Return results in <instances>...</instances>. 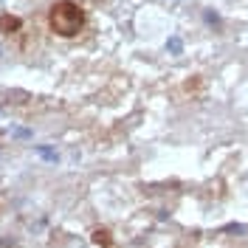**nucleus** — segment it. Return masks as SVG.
Listing matches in <instances>:
<instances>
[{
  "mask_svg": "<svg viewBox=\"0 0 248 248\" xmlns=\"http://www.w3.org/2000/svg\"><path fill=\"white\" fill-rule=\"evenodd\" d=\"M48 26L60 37H77L85 26V12L74 0H57L48 12Z\"/></svg>",
  "mask_w": 248,
  "mask_h": 248,
  "instance_id": "obj_1",
  "label": "nucleus"
},
{
  "mask_svg": "<svg viewBox=\"0 0 248 248\" xmlns=\"http://www.w3.org/2000/svg\"><path fill=\"white\" fill-rule=\"evenodd\" d=\"M9 136H15V139H29L31 133L26 127H9Z\"/></svg>",
  "mask_w": 248,
  "mask_h": 248,
  "instance_id": "obj_2",
  "label": "nucleus"
},
{
  "mask_svg": "<svg viewBox=\"0 0 248 248\" xmlns=\"http://www.w3.org/2000/svg\"><path fill=\"white\" fill-rule=\"evenodd\" d=\"M17 26H20V20H15V17H12V20H9V17L0 20V29H17Z\"/></svg>",
  "mask_w": 248,
  "mask_h": 248,
  "instance_id": "obj_3",
  "label": "nucleus"
},
{
  "mask_svg": "<svg viewBox=\"0 0 248 248\" xmlns=\"http://www.w3.org/2000/svg\"><path fill=\"white\" fill-rule=\"evenodd\" d=\"M93 240H96V243H105V246L110 243V240H108V232H96V234H93Z\"/></svg>",
  "mask_w": 248,
  "mask_h": 248,
  "instance_id": "obj_4",
  "label": "nucleus"
},
{
  "mask_svg": "<svg viewBox=\"0 0 248 248\" xmlns=\"http://www.w3.org/2000/svg\"><path fill=\"white\" fill-rule=\"evenodd\" d=\"M40 155H43V158H48V161H57V155L51 153L48 147H40Z\"/></svg>",
  "mask_w": 248,
  "mask_h": 248,
  "instance_id": "obj_5",
  "label": "nucleus"
}]
</instances>
